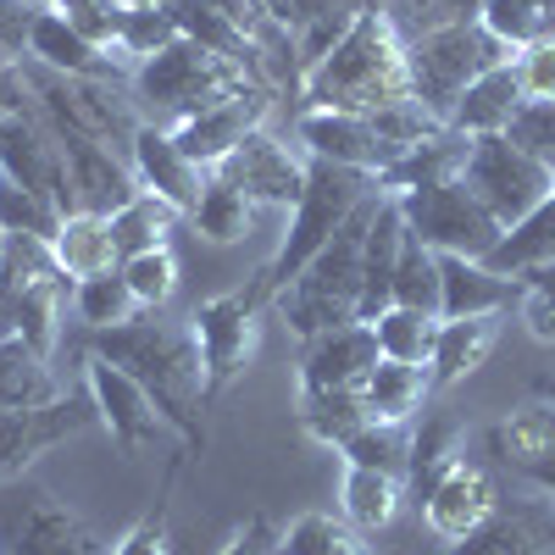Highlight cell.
<instances>
[{
	"label": "cell",
	"instance_id": "ba28073f",
	"mask_svg": "<svg viewBox=\"0 0 555 555\" xmlns=\"http://www.w3.org/2000/svg\"><path fill=\"white\" fill-rule=\"evenodd\" d=\"M0 555H106L39 478L0 483Z\"/></svg>",
	"mask_w": 555,
	"mask_h": 555
},
{
	"label": "cell",
	"instance_id": "db71d44e",
	"mask_svg": "<svg viewBox=\"0 0 555 555\" xmlns=\"http://www.w3.org/2000/svg\"><path fill=\"white\" fill-rule=\"evenodd\" d=\"M17 311H23V278L0 261V339H17Z\"/></svg>",
	"mask_w": 555,
	"mask_h": 555
},
{
	"label": "cell",
	"instance_id": "1f68e13d",
	"mask_svg": "<svg viewBox=\"0 0 555 555\" xmlns=\"http://www.w3.org/2000/svg\"><path fill=\"white\" fill-rule=\"evenodd\" d=\"M400 494H405L400 478L350 467V473H345V494H339V500H345V522H350L356 533H384V528L395 522V512H400Z\"/></svg>",
	"mask_w": 555,
	"mask_h": 555
},
{
	"label": "cell",
	"instance_id": "d6a6232c",
	"mask_svg": "<svg viewBox=\"0 0 555 555\" xmlns=\"http://www.w3.org/2000/svg\"><path fill=\"white\" fill-rule=\"evenodd\" d=\"M483 28L505 51H528V44H555V0H489Z\"/></svg>",
	"mask_w": 555,
	"mask_h": 555
},
{
	"label": "cell",
	"instance_id": "7dc6e473",
	"mask_svg": "<svg viewBox=\"0 0 555 555\" xmlns=\"http://www.w3.org/2000/svg\"><path fill=\"white\" fill-rule=\"evenodd\" d=\"M51 12H62L89 44H101V51H117L122 0H51Z\"/></svg>",
	"mask_w": 555,
	"mask_h": 555
},
{
	"label": "cell",
	"instance_id": "d590c367",
	"mask_svg": "<svg viewBox=\"0 0 555 555\" xmlns=\"http://www.w3.org/2000/svg\"><path fill=\"white\" fill-rule=\"evenodd\" d=\"M190 217H195V228H201V240L234 245V240H245V228H250V201H245V190H234L222 172H206L201 206H195Z\"/></svg>",
	"mask_w": 555,
	"mask_h": 555
},
{
	"label": "cell",
	"instance_id": "d6986e66",
	"mask_svg": "<svg viewBox=\"0 0 555 555\" xmlns=\"http://www.w3.org/2000/svg\"><path fill=\"white\" fill-rule=\"evenodd\" d=\"M555 550V505L550 500H512L494 505V517L455 539L450 555H544Z\"/></svg>",
	"mask_w": 555,
	"mask_h": 555
},
{
	"label": "cell",
	"instance_id": "f6af8a7d",
	"mask_svg": "<svg viewBox=\"0 0 555 555\" xmlns=\"http://www.w3.org/2000/svg\"><path fill=\"white\" fill-rule=\"evenodd\" d=\"M373 128H378V139L395 151V156H405L411 145H423V139H434L444 122L423 106V101H395V106H384V112H373Z\"/></svg>",
	"mask_w": 555,
	"mask_h": 555
},
{
	"label": "cell",
	"instance_id": "91938a15",
	"mask_svg": "<svg viewBox=\"0 0 555 555\" xmlns=\"http://www.w3.org/2000/svg\"><path fill=\"white\" fill-rule=\"evenodd\" d=\"M122 7H167V0H122Z\"/></svg>",
	"mask_w": 555,
	"mask_h": 555
},
{
	"label": "cell",
	"instance_id": "7bdbcfd3",
	"mask_svg": "<svg viewBox=\"0 0 555 555\" xmlns=\"http://www.w3.org/2000/svg\"><path fill=\"white\" fill-rule=\"evenodd\" d=\"M117 272L128 278V289L139 300V311H162L178 289V256L162 245V250H139V256H122Z\"/></svg>",
	"mask_w": 555,
	"mask_h": 555
},
{
	"label": "cell",
	"instance_id": "83f0119b",
	"mask_svg": "<svg viewBox=\"0 0 555 555\" xmlns=\"http://www.w3.org/2000/svg\"><path fill=\"white\" fill-rule=\"evenodd\" d=\"M450 461H461V423H455L450 411H416L405 489H411L416 500H428V489L450 473Z\"/></svg>",
	"mask_w": 555,
	"mask_h": 555
},
{
	"label": "cell",
	"instance_id": "603a6c76",
	"mask_svg": "<svg viewBox=\"0 0 555 555\" xmlns=\"http://www.w3.org/2000/svg\"><path fill=\"white\" fill-rule=\"evenodd\" d=\"M28 56L44 62L51 73L62 78H117V62L112 51H101V44H89L62 12L44 7L39 23H34V39H28Z\"/></svg>",
	"mask_w": 555,
	"mask_h": 555
},
{
	"label": "cell",
	"instance_id": "2e32d148",
	"mask_svg": "<svg viewBox=\"0 0 555 555\" xmlns=\"http://www.w3.org/2000/svg\"><path fill=\"white\" fill-rule=\"evenodd\" d=\"M494 505H500V489H494V478L478 467V461H450V473L428 489V500H423V517H428V528L439 533V539H467L473 528H483L489 517H494Z\"/></svg>",
	"mask_w": 555,
	"mask_h": 555
},
{
	"label": "cell",
	"instance_id": "60d3db41",
	"mask_svg": "<svg viewBox=\"0 0 555 555\" xmlns=\"http://www.w3.org/2000/svg\"><path fill=\"white\" fill-rule=\"evenodd\" d=\"M284 555H373V550L361 544V533L345 517L306 512L284 528Z\"/></svg>",
	"mask_w": 555,
	"mask_h": 555
},
{
	"label": "cell",
	"instance_id": "4dcf8cb0",
	"mask_svg": "<svg viewBox=\"0 0 555 555\" xmlns=\"http://www.w3.org/2000/svg\"><path fill=\"white\" fill-rule=\"evenodd\" d=\"M366 423H373V416H366L361 389H322V395H300V428H306L317 444L345 450Z\"/></svg>",
	"mask_w": 555,
	"mask_h": 555
},
{
	"label": "cell",
	"instance_id": "484cf974",
	"mask_svg": "<svg viewBox=\"0 0 555 555\" xmlns=\"http://www.w3.org/2000/svg\"><path fill=\"white\" fill-rule=\"evenodd\" d=\"M51 256L67 278H95V272H112L122 256H117V240H112V217L101 211H67L62 228L51 234Z\"/></svg>",
	"mask_w": 555,
	"mask_h": 555
},
{
	"label": "cell",
	"instance_id": "4fadbf2b",
	"mask_svg": "<svg viewBox=\"0 0 555 555\" xmlns=\"http://www.w3.org/2000/svg\"><path fill=\"white\" fill-rule=\"evenodd\" d=\"M261 122H267V89H245V95L217 101V106H206L201 117L178 122V128H167V133L178 139V151L190 156L201 172H211V167H222L228 156H234Z\"/></svg>",
	"mask_w": 555,
	"mask_h": 555
},
{
	"label": "cell",
	"instance_id": "3957f363",
	"mask_svg": "<svg viewBox=\"0 0 555 555\" xmlns=\"http://www.w3.org/2000/svg\"><path fill=\"white\" fill-rule=\"evenodd\" d=\"M378 206H384V190L366 195L345 217L339 234L306 261V272L295 278V284L272 295L278 311H284V322L300 339H317V334L345 328V322H361V311H356L361 306V250H366V228H373Z\"/></svg>",
	"mask_w": 555,
	"mask_h": 555
},
{
	"label": "cell",
	"instance_id": "6f0895ef",
	"mask_svg": "<svg viewBox=\"0 0 555 555\" xmlns=\"http://www.w3.org/2000/svg\"><path fill=\"white\" fill-rule=\"evenodd\" d=\"M522 284H539V289H550V295H555V261H544V267L522 272Z\"/></svg>",
	"mask_w": 555,
	"mask_h": 555
},
{
	"label": "cell",
	"instance_id": "11a10c76",
	"mask_svg": "<svg viewBox=\"0 0 555 555\" xmlns=\"http://www.w3.org/2000/svg\"><path fill=\"white\" fill-rule=\"evenodd\" d=\"M528 483H539L544 494H555V450L550 455H539V461H528V467H517Z\"/></svg>",
	"mask_w": 555,
	"mask_h": 555
},
{
	"label": "cell",
	"instance_id": "74e56055",
	"mask_svg": "<svg viewBox=\"0 0 555 555\" xmlns=\"http://www.w3.org/2000/svg\"><path fill=\"white\" fill-rule=\"evenodd\" d=\"M73 306L78 317L89 322V328H122V322L139 317V300L128 289V278L112 267V272H95V278H78V289H73Z\"/></svg>",
	"mask_w": 555,
	"mask_h": 555
},
{
	"label": "cell",
	"instance_id": "ee69618b",
	"mask_svg": "<svg viewBox=\"0 0 555 555\" xmlns=\"http://www.w3.org/2000/svg\"><path fill=\"white\" fill-rule=\"evenodd\" d=\"M0 228L7 234H34V240H51L56 228H62V211L44 201V195H34V190H23V183H12L7 172H0Z\"/></svg>",
	"mask_w": 555,
	"mask_h": 555
},
{
	"label": "cell",
	"instance_id": "9f6ffc18",
	"mask_svg": "<svg viewBox=\"0 0 555 555\" xmlns=\"http://www.w3.org/2000/svg\"><path fill=\"white\" fill-rule=\"evenodd\" d=\"M250 7H256L261 17H272V23L289 28V7H295V0H250Z\"/></svg>",
	"mask_w": 555,
	"mask_h": 555
},
{
	"label": "cell",
	"instance_id": "9a60e30c",
	"mask_svg": "<svg viewBox=\"0 0 555 555\" xmlns=\"http://www.w3.org/2000/svg\"><path fill=\"white\" fill-rule=\"evenodd\" d=\"M384 361L373 322H345L334 334L306 339L300 356V395H322V389H361L366 373Z\"/></svg>",
	"mask_w": 555,
	"mask_h": 555
},
{
	"label": "cell",
	"instance_id": "681fc988",
	"mask_svg": "<svg viewBox=\"0 0 555 555\" xmlns=\"http://www.w3.org/2000/svg\"><path fill=\"white\" fill-rule=\"evenodd\" d=\"M39 12L44 7H34V0H0V62H23Z\"/></svg>",
	"mask_w": 555,
	"mask_h": 555
},
{
	"label": "cell",
	"instance_id": "cb8c5ba5",
	"mask_svg": "<svg viewBox=\"0 0 555 555\" xmlns=\"http://www.w3.org/2000/svg\"><path fill=\"white\" fill-rule=\"evenodd\" d=\"M517 112H522L517 67L500 62V67H489L478 83H467V95H461L455 112H450V128L467 133V139H489V133H505V128H512Z\"/></svg>",
	"mask_w": 555,
	"mask_h": 555
},
{
	"label": "cell",
	"instance_id": "30bf717a",
	"mask_svg": "<svg viewBox=\"0 0 555 555\" xmlns=\"http://www.w3.org/2000/svg\"><path fill=\"white\" fill-rule=\"evenodd\" d=\"M89 423H101V411L95 400H78V395H56L44 405H0V483L23 478L44 450L67 444Z\"/></svg>",
	"mask_w": 555,
	"mask_h": 555
},
{
	"label": "cell",
	"instance_id": "5bb4252c",
	"mask_svg": "<svg viewBox=\"0 0 555 555\" xmlns=\"http://www.w3.org/2000/svg\"><path fill=\"white\" fill-rule=\"evenodd\" d=\"M89 400H95L101 423L112 428V439H117L122 455H133L139 444H151V439L167 428L162 411H156V400L139 389V378L122 373V366L106 361V356H89Z\"/></svg>",
	"mask_w": 555,
	"mask_h": 555
},
{
	"label": "cell",
	"instance_id": "f35d334b",
	"mask_svg": "<svg viewBox=\"0 0 555 555\" xmlns=\"http://www.w3.org/2000/svg\"><path fill=\"white\" fill-rule=\"evenodd\" d=\"M395 306L439 317V250H428L411 228L400 245V267H395Z\"/></svg>",
	"mask_w": 555,
	"mask_h": 555
},
{
	"label": "cell",
	"instance_id": "bcb514c9",
	"mask_svg": "<svg viewBox=\"0 0 555 555\" xmlns=\"http://www.w3.org/2000/svg\"><path fill=\"white\" fill-rule=\"evenodd\" d=\"M505 139H512L517 151H528L539 167L555 172V101H522V112L512 117Z\"/></svg>",
	"mask_w": 555,
	"mask_h": 555
},
{
	"label": "cell",
	"instance_id": "680465c9",
	"mask_svg": "<svg viewBox=\"0 0 555 555\" xmlns=\"http://www.w3.org/2000/svg\"><path fill=\"white\" fill-rule=\"evenodd\" d=\"M539 400H550V405H555V373H550V378H539Z\"/></svg>",
	"mask_w": 555,
	"mask_h": 555
},
{
	"label": "cell",
	"instance_id": "e0dca14e",
	"mask_svg": "<svg viewBox=\"0 0 555 555\" xmlns=\"http://www.w3.org/2000/svg\"><path fill=\"white\" fill-rule=\"evenodd\" d=\"M128 156H133V178L145 183L151 195H162L172 211H183L190 217L195 206H201V190H206V172L178 151V139L167 133V128H156V122H139V133H133V145H128Z\"/></svg>",
	"mask_w": 555,
	"mask_h": 555
},
{
	"label": "cell",
	"instance_id": "836d02e7",
	"mask_svg": "<svg viewBox=\"0 0 555 555\" xmlns=\"http://www.w3.org/2000/svg\"><path fill=\"white\" fill-rule=\"evenodd\" d=\"M56 373L51 361L34 356L23 339H0V405H44L56 400Z\"/></svg>",
	"mask_w": 555,
	"mask_h": 555
},
{
	"label": "cell",
	"instance_id": "ac0fdd59",
	"mask_svg": "<svg viewBox=\"0 0 555 555\" xmlns=\"http://www.w3.org/2000/svg\"><path fill=\"white\" fill-rule=\"evenodd\" d=\"M306 156L317 162H339V167H356V172H384L395 162V151L378 139L373 117H356V112H306L295 122Z\"/></svg>",
	"mask_w": 555,
	"mask_h": 555
},
{
	"label": "cell",
	"instance_id": "c3c4849f",
	"mask_svg": "<svg viewBox=\"0 0 555 555\" xmlns=\"http://www.w3.org/2000/svg\"><path fill=\"white\" fill-rule=\"evenodd\" d=\"M522 101H555V44H528V51L512 56Z\"/></svg>",
	"mask_w": 555,
	"mask_h": 555
},
{
	"label": "cell",
	"instance_id": "5b68a950",
	"mask_svg": "<svg viewBox=\"0 0 555 555\" xmlns=\"http://www.w3.org/2000/svg\"><path fill=\"white\" fill-rule=\"evenodd\" d=\"M245 89H267V83H256L240 62L206 51L195 39L167 44L162 56L139 62V73H133V95L145 106V122H156V128H178L217 101L245 95Z\"/></svg>",
	"mask_w": 555,
	"mask_h": 555
},
{
	"label": "cell",
	"instance_id": "4316f807",
	"mask_svg": "<svg viewBox=\"0 0 555 555\" xmlns=\"http://www.w3.org/2000/svg\"><path fill=\"white\" fill-rule=\"evenodd\" d=\"M434 378H428V366H405V361H378L373 373H366L361 384V400H366V416L373 423H411L416 411H423Z\"/></svg>",
	"mask_w": 555,
	"mask_h": 555
},
{
	"label": "cell",
	"instance_id": "9c48e42d",
	"mask_svg": "<svg viewBox=\"0 0 555 555\" xmlns=\"http://www.w3.org/2000/svg\"><path fill=\"white\" fill-rule=\"evenodd\" d=\"M461 183L489 206V217L500 228H517L528 211H539L550 195H555V172L539 167L528 151H517L505 133H489V139H473V156H467V172Z\"/></svg>",
	"mask_w": 555,
	"mask_h": 555
},
{
	"label": "cell",
	"instance_id": "44dd1931",
	"mask_svg": "<svg viewBox=\"0 0 555 555\" xmlns=\"http://www.w3.org/2000/svg\"><path fill=\"white\" fill-rule=\"evenodd\" d=\"M400 245H405V217L395 206V195H384L373 228H366V250H361V322H378L395 306V267H400Z\"/></svg>",
	"mask_w": 555,
	"mask_h": 555
},
{
	"label": "cell",
	"instance_id": "8fae6325",
	"mask_svg": "<svg viewBox=\"0 0 555 555\" xmlns=\"http://www.w3.org/2000/svg\"><path fill=\"white\" fill-rule=\"evenodd\" d=\"M190 328H195V345H201V361H206V400H211L234 384L245 373V361L256 356V300L245 289L217 295V300L195 306Z\"/></svg>",
	"mask_w": 555,
	"mask_h": 555
},
{
	"label": "cell",
	"instance_id": "d4e9b609",
	"mask_svg": "<svg viewBox=\"0 0 555 555\" xmlns=\"http://www.w3.org/2000/svg\"><path fill=\"white\" fill-rule=\"evenodd\" d=\"M500 339V317H439V339H434V389H450L461 378H473L478 366L489 361Z\"/></svg>",
	"mask_w": 555,
	"mask_h": 555
},
{
	"label": "cell",
	"instance_id": "f1b7e54d",
	"mask_svg": "<svg viewBox=\"0 0 555 555\" xmlns=\"http://www.w3.org/2000/svg\"><path fill=\"white\" fill-rule=\"evenodd\" d=\"M489 450H494L500 467H512V473L528 467V461H539V455H550L555 450V405L533 400L512 416H500V423L489 428Z\"/></svg>",
	"mask_w": 555,
	"mask_h": 555
},
{
	"label": "cell",
	"instance_id": "8992f818",
	"mask_svg": "<svg viewBox=\"0 0 555 555\" xmlns=\"http://www.w3.org/2000/svg\"><path fill=\"white\" fill-rule=\"evenodd\" d=\"M512 62V51L478 23H450V28H428L405 39V78H411V101H423L444 128L455 101L467 95V83H478L489 67Z\"/></svg>",
	"mask_w": 555,
	"mask_h": 555
},
{
	"label": "cell",
	"instance_id": "8d00e7d4",
	"mask_svg": "<svg viewBox=\"0 0 555 555\" xmlns=\"http://www.w3.org/2000/svg\"><path fill=\"white\" fill-rule=\"evenodd\" d=\"M373 334H378V350H384L389 361L428 366V361H434V339H439V317H428V311H405V306H389V311L373 322Z\"/></svg>",
	"mask_w": 555,
	"mask_h": 555
},
{
	"label": "cell",
	"instance_id": "7402d4cb",
	"mask_svg": "<svg viewBox=\"0 0 555 555\" xmlns=\"http://www.w3.org/2000/svg\"><path fill=\"white\" fill-rule=\"evenodd\" d=\"M467 156H473V139L455 133V128H439L434 139L411 145L405 156H395L378 172V190L384 195H405V190H428V183H450V178L467 172Z\"/></svg>",
	"mask_w": 555,
	"mask_h": 555
},
{
	"label": "cell",
	"instance_id": "f546056e",
	"mask_svg": "<svg viewBox=\"0 0 555 555\" xmlns=\"http://www.w3.org/2000/svg\"><path fill=\"white\" fill-rule=\"evenodd\" d=\"M544 261H555V195L539 211H528L517 228H505L500 245L489 250V267L500 278H522V272H533Z\"/></svg>",
	"mask_w": 555,
	"mask_h": 555
},
{
	"label": "cell",
	"instance_id": "f5cc1de1",
	"mask_svg": "<svg viewBox=\"0 0 555 555\" xmlns=\"http://www.w3.org/2000/svg\"><path fill=\"white\" fill-rule=\"evenodd\" d=\"M222 555H284V533L272 528V517H250L234 539H228Z\"/></svg>",
	"mask_w": 555,
	"mask_h": 555
},
{
	"label": "cell",
	"instance_id": "6da1fadb",
	"mask_svg": "<svg viewBox=\"0 0 555 555\" xmlns=\"http://www.w3.org/2000/svg\"><path fill=\"white\" fill-rule=\"evenodd\" d=\"M95 356L117 361L122 373L139 378L162 411V423L183 439V450H206V361H201V345H195V328L183 322H156L151 317H133L122 328H101L95 334Z\"/></svg>",
	"mask_w": 555,
	"mask_h": 555
},
{
	"label": "cell",
	"instance_id": "7c38bea8",
	"mask_svg": "<svg viewBox=\"0 0 555 555\" xmlns=\"http://www.w3.org/2000/svg\"><path fill=\"white\" fill-rule=\"evenodd\" d=\"M306 162L311 156H295L284 139H272L267 128H256L245 145L222 167H211V172H222L234 190H245L250 206H295L300 190H306Z\"/></svg>",
	"mask_w": 555,
	"mask_h": 555
},
{
	"label": "cell",
	"instance_id": "e575fe53",
	"mask_svg": "<svg viewBox=\"0 0 555 555\" xmlns=\"http://www.w3.org/2000/svg\"><path fill=\"white\" fill-rule=\"evenodd\" d=\"M183 211H172L162 195H151V190H139L117 217H112V240H117V256H139V250H162L167 245V234H172V222H178Z\"/></svg>",
	"mask_w": 555,
	"mask_h": 555
},
{
	"label": "cell",
	"instance_id": "b9f144b4",
	"mask_svg": "<svg viewBox=\"0 0 555 555\" xmlns=\"http://www.w3.org/2000/svg\"><path fill=\"white\" fill-rule=\"evenodd\" d=\"M183 28L172 17V7H122V28H117V51L128 62H151L167 44H178Z\"/></svg>",
	"mask_w": 555,
	"mask_h": 555
},
{
	"label": "cell",
	"instance_id": "f907efd6",
	"mask_svg": "<svg viewBox=\"0 0 555 555\" xmlns=\"http://www.w3.org/2000/svg\"><path fill=\"white\" fill-rule=\"evenodd\" d=\"M112 555H167V512H162V505H156L145 522H133V528L112 544Z\"/></svg>",
	"mask_w": 555,
	"mask_h": 555
},
{
	"label": "cell",
	"instance_id": "7a4b0ae2",
	"mask_svg": "<svg viewBox=\"0 0 555 555\" xmlns=\"http://www.w3.org/2000/svg\"><path fill=\"white\" fill-rule=\"evenodd\" d=\"M306 112H356L373 117L411 95L405 78V34L395 12H356V23L334 39V51L300 78Z\"/></svg>",
	"mask_w": 555,
	"mask_h": 555
},
{
	"label": "cell",
	"instance_id": "52a82bcc",
	"mask_svg": "<svg viewBox=\"0 0 555 555\" xmlns=\"http://www.w3.org/2000/svg\"><path fill=\"white\" fill-rule=\"evenodd\" d=\"M400 217L416 240L439 256H467V261H489V250L500 245L505 228L489 217V206L467 190L461 178L450 183H428V190H405L395 195Z\"/></svg>",
	"mask_w": 555,
	"mask_h": 555
},
{
	"label": "cell",
	"instance_id": "ffe728a7",
	"mask_svg": "<svg viewBox=\"0 0 555 555\" xmlns=\"http://www.w3.org/2000/svg\"><path fill=\"white\" fill-rule=\"evenodd\" d=\"M522 295V278H500L489 261L439 256V317H500Z\"/></svg>",
	"mask_w": 555,
	"mask_h": 555
},
{
	"label": "cell",
	"instance_id": "816d5d0a",
	"mask_svg": "<svg viewBox=\"0 0 555 555\" xmlns=\"http://www.w3.org/2000/svg\"><path fill=\"white\" fill-rule=\"evenodd\" d=\"M517 306H522L528 334H533L539 345H555V295H550V289H539V284H522Z\"/></svg>",
	"mask_w": 555,
	"mask_h": 555
},
{
	"label": "cell",
	"instance_id": "ab89813d",
	"mask_svg": "<svg viewBox=\"0 0 555 555\" xmlns=\"http://www.w3.org/2000/svg\"><path fill=\"white\" fill-rule=\"evenodd\" d=\"M345 461L350 467H366V473H389V478L405 483V473H411V434H405V423H366L345 444Z\"/></svg>",
	"mask_w": 555,
	"mask_h": 555
},
{
	"label": "cell",
	"instance_id": "277c9868",
	"mask_svg": "<svg viewBox=\"0 0 555 555\" xmlns=\"http://www.w3.org/2000/svg\"><path fill=\"white\" fill-rule=\"evenodd\" d=\"M366 195H378V172H356V167L317 162V156H311V162H306V190H300L295 217H289V234H284V245L272 250V261L256 272V284H250L245 295L261 306V300H272L278 289H289L295 278L306 272V261L339 234L345 217H350Z\"/></svg>",
	"mask_w": 555,
	"mask_h": 555
}]
</instances>
